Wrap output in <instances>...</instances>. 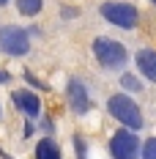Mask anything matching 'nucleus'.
Wrapping results in <instances>:
<instances>
[{
  "instance_id": "obj_1",
  "label": "nucleus",
  "mask_w": 156,
  "mask_h": 159,
  "mask_svg": "<svg viewBox=\"0 0 156 159\" xmlns=\"http://www.w3.org/2000/svg\"><path fill=\"white\" fill-rule=\"evenodd\" d=\"M107 110H109V115H112L115 121H121L123 126H129V129H142V112H140V107H137L129 96H123V93L109 96Z\"/></svg>"
},
{
  "instance_id": "obj_2",
  "label": "nucleus",
  "mask_w": 156,
  "mask_h": 159,
  "mask_svg": "<svg viewBox=\"0 0 156 159\" xmlns=\"http://www.w3.org/2000/svg\"><path fill=\"white\" fill-rule=\"evenodd\" d=\"M93 55L104 69H121L126 63V47L115 39H96L93 41Z\"/></svg>"
},
{
  "instance_id": "obj_3",
  "label": "nucleus",
  "mask_w": 156,
  "mask_h": 159,
  "mask_svg": "<svg viewBox=\"0 0 156 159\" xmlns=\"http://www.w3.org/2000/svg\"><path fill=\"white\" fill-rule=\"evenodd\" d=\"M101 16L107 19L109 25H115V28H126V30H131L134 25H137V8L131 6V3H104L101 6Z\"/></svg>"
},
{
  "instance_id": "obj_4",
  "label": "nucleus",
  "mask_w": 156,
  "mask_h": 159,
  "mask_svg": "<svg viewBox=\"0 0 156 159\" xmlns=\"http://www.w3.org/2000/svg\"><path fill=\"white\" fill-rule=\"evenodd\" d=\"M28 49H30V39H28L25 28H19V25L0 28V52H6V55H25Z\"/></svg>"
},
{
  "instance_id": "obj_5",
  "label": "nucleus",
  "mask_w": 156,
  "mask_h": 159,
  "mask_svg": "<svg viewBox=\"0 0 156 159\" xmlns=\"http://www.w3.org/2000/svg\"><path fill=\"white\" fill-rule=\"evenodd\" d=\"M109 154L112 159H137L140 157V140L134 132H115L109 140Z\"/></svg>"
},
{
  "instance_id": "obj_6",
  "label": "nucleus",
  "mask_w": 156,
  "mask_h": 159,
  "mask_svg": "<svg viewBox=\"0 0 156 159\" xmlns=\"http://www.w3.org/2000/svg\"><path fill=\"white\" fill-rule=\"evenodd\" d=\"M66 93H69V104H71V110L74 112H88L91 110V99H88V91H85V85L79 82V80H69V88H66Z\"/></svg>"
},
{
  "instance_id": "obj_7",
  "label": "nucleus",
  "mask_w": 156,
  "mask_h": 159,
  "mask_svg": "<svg viewBox=\"0 0 156 159\" xmlns=\"http://www.w3.org/2000/svg\"><path fill=\"white\" fill-rule=\"evenodd\" d=\"M11 102H14L28 118H36V115L41 112V102H38V96L30 93V91H14V93H11Z\"/></svg>"
},
{
  "instance_id": "obj_8",
  "label": "nucleus",
  "mask_w": 156,
  "mask_h": 159,
  "mask_svg": "<svg viewBox=\"0 0 156 159\" xmlns=\"http://www.w3.org/2000/svg\"><path fill=\"white\" fill-rule=\"evenodd\" d=\"M137 69H140L151 82H156V52L154 49H140V52H137Z\"/></svg>"
},
{
  "instance_id": "obj_9",
  "label": "nucleus",
  "mask_w": 156,
  "mask_h": 159,
  "mask_svg": "<svg viewBox=\"0 0 156 159\" xmlns=\"http://www.w3.org/2000/svg\"><path fill=\"white\" fill-rule=\"evenodd\" d=\"M36 159H60V148L52 143L49 137H44L41 143L36 145Z\"/></svg>"
},
{
  "instance_id": "obj_10",
  "label": "nucleus",
  "mask_w": 156,
  "mask_h": 159,
  "mask_svg": "<svg viewBox=\"0 0 156 159\" xmlns=\"http://www.w3.org/2000/svg\"><path fill=\"white\" fill-rule=\"evenodd\" d=\"M41 6H44V0H16V8L22 16H36L41 11Z\"/></svg>"
},
{
  "instance_id": "obj_11",
  "label": "nucleus",
  "mask_w": 156,
  "mask_h": 159,
  "mask_svg": "<svg viewBox=\"0 0 156 159\" xmlns=\"http://www.w3.org/2000/svg\"><path fill=\"white\" fill-rule=\"evenodd\" d=\"M121 85H123L126 91H134V93H137V91H142V82L134 77V74H123V77H121Z\"/></svg>"
},
{
  "instance_id": "obj_12",
  "label": "nucleus",
  "mask_w": 156,
  "mask_h": 159,
  "mask_svg": "<svg viewBox=\"0 0 156 159\" xmlns=\"http://www.w3.org/2000/svg\"><path fill=\"white\" fill-rule=\"evenodd\" d=\"M142 159H156V137H148L142 145Z\"/></svg>"
},
{
  "instance_id": "obj_13",
  "label": "nucleus",
  "mask_w": 156,
  "mask_h": 159,
  "mask_svg": "<svg viewBox=\"0 0 156 159\" xmlns=\"http://www.w3.org/2000/svg\"><path fill=\"white\" fill-rule=\"evenodd\" d=\"M8 80H11V74H8V71H0V85H3V82H8Z\"/></svg>"
},
{
  "instance_id": "obj_14",
  "label": "nucleus",
  "mask_w": 156,
  "mask_h": 159,
  "mask_svg": "<svg viewBox=\"0 0 156 159\" xmlns=\"http://www.w3.org/2000/svg\"><path fill=\"white\" fill-rule=\"evenodd\" d=\"M6 3H8V0H0V6H6Z\"/></svg>"
},
{
  "instance_id": "obj_15",
  "label": "nucleus",
  "mask_w": 156,
  "mask_h": 159,
  "mask_svg": "<svg viewBox=\"0 0 156 159\" xmlns=\"http://www.w3.org/2000/svg\"><path fill=\"white\" fill-rule=\"evenodd\" d=\"M151 3H154V6H156V0H151Z\"/></svg>"
}]
</instances>
